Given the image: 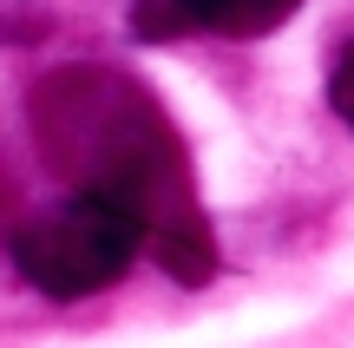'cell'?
<instances>
[{"instance_id":"cell-3","label":"cell","mask_w":354,"mask_h":348,"mask_svg":"<svg viewBox=\"0 0 354 348\" xmlns=\"http://www.w3.org/2000/svg\"><path fill=\"white\" fill-rule=\"evenodd\" d=\"M302 0H165V13H145L151 33L171 26H203V33H230V39H256L269 26H282Z\"/></svg>"},{"instance_id":"cell-4","label":"cell","mask_w":354,"mask_h":348,"mask_svg":"<svg viewBox=\"0 0 354 348\" xmlns=\"http://www.w3.org/2000/svg\"><path fill=\"white\" fill-rule=\"evenodd\" d=\"M328 105L342 112V125H354V39L335 53V66H328Z\"/></svg>"},{"instance_id":"cell-1","label":"cell","mask_w":354,"mask_h":348,"mask_svg":"<svg viewBox=\"0 0 354 348\" xmlns=\"http://www.w3.org/2000/svg\"><path fill=\"white\" fill-rule=\"evenodd\" d=\"M33 138L73 191L118 197L138 210L145 244L177 283L216 276V237L190 184L184 138L165 105L118 66H59L33 86Z\"/></svg>"},{"instance_id":"cell-2","label":"cell","mask_w":354,"mask_h":348,"mask_svg":"<svg viewBox=\"0 0 354 348\" xmlns=\"http://www.w3.org/2000/svg\"><path fill=\"white\" fill-rule=\"evenodd\" d=\"M138 250H145L138 210H125L118 197H99V191H73L66 204L26 217L20 237H13L20 276L53 302H79V296L112 289Z\"/></svg>"}]
</instances>
